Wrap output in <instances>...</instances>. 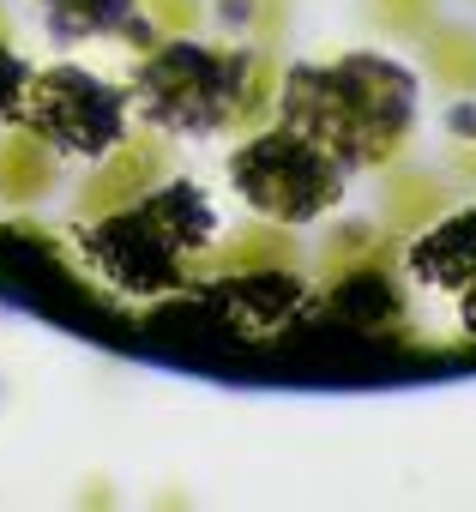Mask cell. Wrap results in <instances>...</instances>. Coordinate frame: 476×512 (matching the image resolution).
<instances>
[{
  "label": "cell",
  "instance_id": "6da1fadb",
  "mask_svg": "<svg viewBox=\"0 0 476 512\" xmlns=\"http://www.w3.org/2000/svg\"><path fill=\"white\" fill-rule=\"evenodd\" d=\"M133 103L163 133H254L278 103V61L229 37H157L139 55Z\"/></svg>",
  "mask_w": 476,
  "mask_h": 512
},
{
  "label": "cell",
  "instance_id": "7a4b0ae2",
  "mask_svg": "<svg viewBox=\"0 0 476 512\" xmlns=\"http://www.w3.org/2000/svg\"><path fill=\"white\" fill-rule=\"evenodd\" d=\"M404 79L380 61H338V67H302L284 79V115L332 145L338 157L356 145H386L404 127Z\"/></svg>",
  "mask_w": 476,
  "mask_h": 512
},
{
  "label": "cell",
  "instance_id": "3957f363",
  "mask_svg": "<svg viewBox=\"0 0 476 512\" xmlns=\"http://www.w3.org/2000/svg\"><path fill=\"white\" fill-rule=\"evenodd\" d=\"M229 175L266 217H314L320 205L338 199L344 187V163L332 145H320L314 133H302L296 121L260 139H242V151L229 157Z\"/></svg>",
  "mask_w": 476,
  "mask_h": 512
},
{
  "label": "cell",
  "instance_id": "277c9868",
  "mask_svg": "<svg viewBox=\"0 0 476 512\" xmlns=\"http://www.w3.org/2000/svg\"><path fill=\"white\" fill-rule=\"evenodd\" d=\"M19 121L37 127L55 151H85V157H103L121 139V103H115V91L103 79H91L85 67H67V61L31 73Z\"/></svg>",
  "mask_w": 476,
  "mask_h": 512
},
{
  "label": "cell",
  "instance_id": "5b68a950",
  "mask_svg": "<svg viewBox=\"0 0 476 512\" xmlns=\"http://www.w3.org/2000/svg\"><path fill=\"white\" fill-rule=\"evenodd\" d=\"M43 7V25L61 49H79V43H127L133 55H145L157 43L151 19L139 13V0H37Z\"/></svg>",
  "mask_w": 476,
  "mask_h": 512
},
{
  "label": "cell",
  "instance_id": "8992f818",
  "mask_svg": "<svg viewBox=\"0 0 476 512\" xmlns=\"http://www.w3.org/2000/svg\"><path fill=\"white\" fill-rule=\"evenodd\" d=\"M55 175H61V151L37 127L13 121L7 139H0V199L7 205H37L43 193H55Z\"/></svg>",
  "mask_w": 476,
  "mask_h": 512
},
{
  "label": "cell",
  "instance_id": "52a82bcc",
  "mask_svg": "<svg viewBox=\"0 0 476 512\" xmlns=\"http://www.w3.org/2000/svg\"><path fill=\"white\" fill-rule=\"evenodd\" d=\"M284 7H290V0H211L205 19H211L217 37H229V43L272 49V43L284 37Z\"/></svg>",
  "mask_w": 476,
  "mask_h": 512
},
{
  "label": "cell",
  "instance_id": "ba28073f",
  "mask_svg": "<svg viewBox=\"0 0 476 512\" xmlns=\"http://www.w3.org/2000/svg\"><path fill=\"white\" fill-rule=\"evenodd\" d=\"M211 0H139V13L151 19L157 37H199Z\"/></svg>",
  "mask_w": 476,
  "mask_h": 512
},
{
  "label": "cell",
  "instance_id": "9c48e42d",
  "mask_svg": "<svg viewBox=\"0 0 476 512\" xmlns=\"http://www.w3.org/2000/svg\"><path fill=\"white\" fill-rule=\"evenodd\" d=\"M25 85H31V67L19 61V49H13V25H7V13H0V115H13V121H19Z\"/></svg>",
  "mask_w": 476,
  "mask_h": 512
}]
</instances>
